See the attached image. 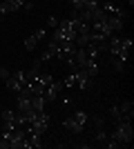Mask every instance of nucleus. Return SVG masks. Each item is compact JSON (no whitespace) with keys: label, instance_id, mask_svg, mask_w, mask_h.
I'll return each mask as SVG.
<instances>
[{"label":"nucleus","instance_id":"nucleus-26","mask_svg":"<svg viewBox=\"0 0 134 149\" xmlns=\"http://www.w3.org/2000/svg\"><path fill=\"white\" fill-rule=\"evenodd\" d=\"M123 2H128V5H130V7H132V5H134V0H123Z\"/></svg>","mask_w":134,"mask_h":149},{"label":"nucleus","instance_id":"nucleus-2","mask_svg":"<svg viewBox=\"0 0 134 149\" xmlns=\"http://www.w3.org/2000/svg\"><path fill=\"white\" fill-rule=\"evenodd\" d=\"M109 136L116 138L121 147L130 145V143L134 140V129H132V125H130V120H119V123L114 125V129H112V134H109Z\"/></svg>","mask_w":134,"mask_h":149},{"label":"nucleus","instance_id":"nucleus-8","mask_svg":"<svg viewBox=\"0 0 134 149\" xmlns=\"http://www.w3.org/2000/svg\"><path fill=\"white\" fill-rule=\"evenodd\" d=\"M119 113H121V120H130V123H132V116H134V105L130 102V100L121 102V105H119Z\"/></svg>","mask_w":134,"mask_h":149},{"label":"nucleus","instance_id":"nucleus-20","mask_svg":"<svg viewBox=\"0 0 134 149\" xmlns=\"http://www.w3.org/2000/svg\"><path fill=\"white\" fill-rule=\"evenodd\" d=\"M9 5H11V11H18V9H22V5H25V0H7Z\"/></svg>","mask_w":134,"mask_h":149},{"label":"nucleus","instance_id":"nucleus-11","mask_svg":"<svg viewBox=\"0 0 134 149\" xmlns=\"http://www.w3.org/2000/svg\"><path fill=\"white\" fill-rule=\"evenodd\" d=\"M5 87L9 89V91H13V93H18L20 89H22V82H20L18 78H16V76L11 74V76H9V78H7V80H5Z\"/></svg>","mask_w":134,"mask_h":149},{"label":"nucleus","instance_id":"nucleus-5","mask_svg":"<svg viewBox=\"0 0 134 149\" xmlns=\"http://www.w3.org/2000/svg\"><path fill=\"white\" fill-rule=\"evenodd\" d=\"M63 80H51L47 87H45V91H43V96H45V100L49 102V100H58V96H60V91H63Z\"/></svg>","mask_w":134,"mask_h":149},{"label":"nucleus","instance_id":"nucleus-14","mask_svg":"<svg viewBox=\"0 0 134 149\" xmlns=\"http://www.w3.org/2000/svg\"><path fill=\"white\" fill-rule=\"evenodd\" d=\"M109 65H112V67H114V71H119V74H121V71H125V60H121V58H116V56L109 58Z\"/></svg>","mask_w":134,"mask_h":149},{"label":"nucleus","instance_id":"nucleus-27","mask_svg":"<svg viewBox=\"0 0 134 149\" xmlns=\"http://www.w3.org/2000/svg\"><path fill=\"white\" fill-rule=\"evenodd\" d=\"M0 20H2V18H0Z\"/></svg>","mask_w":134,"mask_h":149},{"label":"nucleus","instance_id":"nucleus-19","mask_svg":"<svg viewBox=\"0 0 134 149\" xmlns=\"http://www.w3.org/2000/svg\"><path fill=\"white\" fill-rule=\"evenodd\" d=\"M69 5L74 7V11H83L85 9V0H69Z\"/></svg>","mask_w":134,"mask_h":149},{"label":"nucleus","instance_id":"nucleus-12","mask_svg":"<svg viewBox=\"0 0 134 149\" xmlns=\"http://www.w3.org/2000/svg\"><path fill=\"white\" fill-rule=\"evenodd\" d=\"M63 127H65V129H67V131H74V134H81V131L85 129L83 125H78L76 120L72 118V116H69V118H65V120H63Z\"/></svg>","mask_w":134,"mask_h":149},{"label":"nucleus","instance_id":"nucleus-13","mask_svg":"<svg viewBox=\"0 0 134 149\" xmlns=\"http://www.w3.org/2000/svg\"><path fill=\"white\" fill-rule=\"evenodd\" d=\"M45 105H47L45 96H32V109H34V111H43Z\"/></svg>","mask_w":134,"mask_h":149},{"label":"nucleus","instance_id":"nucleus-22","mask_svg":"<svg viewBox=\"0 0 134 149\" xmlns=\"http://www.w3.org/2000/svg\"><path fill=\"white\" fill-rule=\"evenodd\" d=\"M34 36H36V40L40 42V40L45 38V29H43V27H40V29H36V31H34Z\"/></svg>","mask_w":134,"mask_h":149},{"label":"nucleus","instance_id":"nucleus-10","mask_svg":"<svg viewBox=\"0 0 134 149\" xmlns=\"http://www.w3.org/2000/svg\"><path fill=\"white\" fill-rule=\"evenodd\" d=\"M123 25H125V20H123V18H119V16H107V27L112 29V33L121 31Z\"/></svg>","mask_w":134,"mask_h":149},{"label":"nucleus","instance_id":"nucleus-21","mask_svg":"<svg viewBox=\"0 0 134 149\" xmlns=\"http://www.w3.org/2000/svg\"><path fill=\"white\" fill-rule=\"evenodd\" d=\"M47 27H49V29H56L58 27V18L56 16H49V18H47Z\"/></svg>","mask_w":134,"mask_h":149},{"label":"nucleus","instance_id":"nucleus-15","mask_svg":"<svg viewBox=\"0 0 134 149\" xmlns=\"http://www.w3.org/2000/svg\"><path fill=\"white\" fill-rule=\"evenodd\" d=\"M107 136H109V134H107V131H105V129H103V127H96V134H94V140H96V143L105 145V140H107Z\"/></svg>","mask_w":134,"mask_h":149},{"label":"nucleus","instance_id":"nucleus-3","mask_svg":"<svg viewBox=\"0 0 134 149\" xmlns=\"http://www.w3.org/2000/svg\"><path fill=\"white\" fill-rule=\"evenodd\" d=\"M49 123H51V118H49V113L45 111H36V116H34V120L29 125H27V127H29V129L32 131H36V134H40V136H43L45 131H47V127H49Z\"/></svg>","mask_w":134,"mask_h":149},{"label":"nucleus","instance_id":"nucleus-18","mask_svg":"<svg viewBox=\"0 0 134 149\" xmlns=\"http://www.w3.org/2000/svg\"><path fill=\"white\" fill-rule=\"evenodd\" d=\"M63 87L65 89L76 87V78H74V74H69V76H65V78H63Z\"/></svg>","mask_w":134,"mask_h":149},{"label":"nucleus","instance_id":"nucleus-6","mask_svg":"<svg viewBox=\"0 0 134 149\" xmlns=\"http://www.w3.org/2000/svg\"><path fill=\"white\" fill-rule=\"evenodd\" d=\"M74 78H76V87L78 89H89L94 85V78H92L85 69H76V71H74Z\"/></svg>","mask_w":134,"mask_h":149},{"label":"nucleus","instance_id":"nucleus-9","mask_svg":"<svg viewBox=\"0 0 134 149\" xmlns=\"http://www.w3.org/2000/svg\"><path fill=\"white\" fill-rule=\"evenodd\" d=\"M16 107H18V111H29L32 109V96H27V93H18V98H16Z\"/></svg>","mask_w":134,"mask_h":149},{"label":"nucleus","instance_id":"nucleus-24","mask_svg":"<svg viewBox=\"0 0 134 149\" xmlns=\"http://www.w3.org/2000/svg\"><path fill=\"white\" fill-rule=\"evenodd\" d=\"M51 58H54V54H51V51H45L43 56H40V62H47V60H51Z\"/></svg>","mask_w":134,"mask_h":149},{"label":"nucleus","instance_id":"nucleus-17","mask_svg":"<svg viewBox=\"0 0 134 149\" xmlns=\"http://www.w3.org/2000/svg\"><path fill=\"white\" fill-rule=\"evenodd\" d=\"M36 45H38V40H36V36L32 33L29 38H25V42H22V47H25L27 51H34V49H36Z\"/></svg>","mask_w":134,"mask_h":149},{"label":"nucleus","instance_id":"nucleus-7","mask_svg":"<svg viewBox=\"0 0 134 149\" xmlns=\"http://www.w3.org/2000/svg\"><path fill=\"white\" fill-rule=\"evenodd\" d=\"M0 118H2V123H5V129H16L18 125H16V111H11V109H0Z\"/></svg>","mask_w":134,"mask_h":149},{"label":"nucleus","instance_id":"nucleus-23","mask_svg":"<svg viewBox=\"0 0 134 149\" xmlns=\"http://www.w3.org/2000/svg\"><path fill=\"white\" fill-rule=\"evenodd\" d=\"M9 76H11V71H9V69H5V67H0V78H2V80H7V78H9Z\"/></svg>","mask_w":134,"mask_h":149},{"label":"nucleus","instance_id":"nucleus-4","mask_svg":"<svg viewBox=\"0 0 134 149\" xmlns=\"http://www.w3.org/2000/svg\"><path fill=\"white\" fill-rule=\"evenodd\" d=\"M43 147V140H40V134L32 131L29 127L25 129V140H22V149H40Z\"/></svg>","mask_w":134,"mask_h":149},{"label":"nucleus","instance_id":"nucleus-16","mask_svg":"<svg viewBox=\"0 0 134 149\" xmlns=\"http://www.w3.org/2000/svg\"><path fill=\"white\" fill-rule=\"evenodd\" d=\"M72 118L76 120L78 125H83V127H85V125H87V120H89V113H87V111H76Z\"/></svg>","mask_w":134,"mask_h":149},{"label":"nucleus","instance_id":"nucleus-25","mask_svg":"<svg viewBox=\"0 0 134 149\" xmlns=\"http://www.w3.org/2000/svg\"><path fill=\"white\" fill-rule=\"evenodd\" d=\"M22 7H25L27 11H32V9H34V2H29V0H25V5H22Z\"/></svg>","mask_w":134,"mask_h":149},{"label":"nucleus","instance_id":"nucleus-1","mask_svg":"<svg viewBox=\"0 0 134 149\" xmlns=\"http://www.w3.org/2000/svg\"><path fill=\"white\" fill-rule=\"evenodd\" d=\"M107 45V51L112 56L121 58V60L128 62L130 60V51H132V38H119V36H109L105 40Z\"/></svg>","mask_w":134,"mask_h":149}]
</instances>
